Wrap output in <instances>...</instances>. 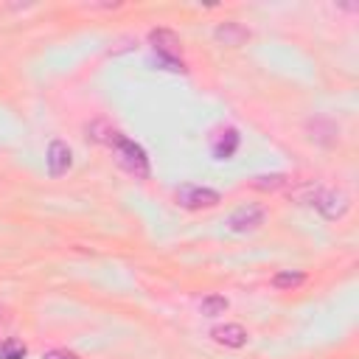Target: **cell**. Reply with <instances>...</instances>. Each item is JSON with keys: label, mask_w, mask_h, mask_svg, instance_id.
<instances>
[{"label": "cell", "mask_w": 359, "mask_h": 359, "mask_svg": "<svg viewBox=\"0 0 359 359\" xmlns=\"http://www.w3.org/2000/svg\"><path fill=\"white\" fill-rule=\"evenodd\" d=\"M300 202H309V205H314L317 210H320V216L323 219H328V222H334V219H342L345 213H348V208H351V199H348V194H342V191H337V188H323V185H306V188H300L297 194H294Z\"/></svg>", "instance_id": "obj_1"}, {"label": "cell", "mask_w": 359, "mask_h": 359, "mask_svg": "<svg viewBox=\"0 0 359 359\" xmlns=\"http://www.w3.org/2000/svg\"><path fill=\"white\" fill-rule=\"evenodd\" d=\"M104 146H109V149L115 151V160H118V165H121L123 171L135 174L137 180H146V177H149V157H146V151H143L140 143H135V140H129L123 132L112 129V135L107 137Z\"/></svg>", "instance_id": "obj_2"}, {"label": "cell", "mask_w": 359, "mask_h": 359, "mask_svg": "<svg viewBox=\"0 0 359 359\" xmlns=\"http://www.w3.org/2000/svg\"><path fill=\"white\" fill-rule=\"evenodd\" d=\"M149 45L154 50V65L165 70H185L182 65V42L171 28H151L149 31Z\"/></svg>", "instance_id": "obj_3"}, {"label": "cell", "mask_w": 359, "mask_h": 359, "mask_svg": "<svg viewBox=\"0 0 359 359\" xmlns=\"http://www.w3.org/2000/svg\"><path fill=\"white\" fill-rule=\"evenodd\" d=\"M177 202L185 208V210H202V208H213L222 202L219 191L208 188V185H194V182H185L177 188Z\"/></svg>", "instance_id": "obj_4"}, {"label": "cell", "mask_w": 359, "mask_h": 359, "mask_svg": "<svg viewBox=\"0 0 359 359\" xmlns=\"http://www.w3.org/2000/svg\"><path fill=\"white\" fill-rule=\"evenodd\" d=\"M264 222H266V210H264V205H255V202H244L227 216V227L233 233H252Z\"/></svg>", "instance_id": "obj_5"}, {"label": "cell", "mask_w": 359, "mask_h": 359, "mask_svg": "<svg viewBox=\"0 0 359 359\" xmlns=\"http://www.w3.org/2000/svg\"><path fill=\"white\" fill-rule=\"evenodd\" d=\"M73 165V151H70V146L65 143V140H50L48 143V151H45V168H48V177H62V174H67V168Z\"/></svg>", "instance_id": "obj_6"}, {"label": "cell", "mask_w": 359, "mask_h": 359, "mask_svg": "<svg viewBox=\"0 0 359 359\" xmlns=\"http://www.w3.org/2000/svg\"><path fill=\"white\" fill-rule=\"evenodd\" d=\"M238 143H241L238 129H233V126L216 129V132L210 135V154H213L216 160H230V157L238 151Z\"/></svg>", "instance_id": "obj_7"}, {"label": "cell", "mask_w": 359, "mask_h": 359, "mask_svg": "<svg viewBox=\"0 0 359 359\" xmlns=\"http://www.w3.org/2000/svg\"><path fill=\"white\" fill-rule=\"evenodd\" d=\"M210 337H213L219 345H224V348H244V345H247V339H250L247 328H244V325H238V323L216 325V328L210 331Z\"/></svg>", "instance_id": "obj_8"}, {"label": "cell", "mask_w": 359, "mask_h": 359, "mask_svg": "<svg viewBox=\"0 0 359 359\" xmlns=\"http://www.w3.org/2000/svg\"><path fill=\"white\" fill-rule=\"evenodd\" d=\"M306 132H309V137H311L314 143H320V146H334L337 137H339V126H337L334 121H328V118H311V121L306 123Z\"/></svg>", "instance_id": "obj_9"}, {"label": "cell", "mask_w": 359, "mask_h": 359, "mask_svg": "<svg viewBox=\"0 0 359 359\" xmlns=\"http://www.w3.org/2000/svg\"><path fill=\"white\" fill-rule=\"evenodd\" d=\"M213 39H216L219 45L236 48V45H244V42L250 39V31H247L241 22H233V20H227V22H219V25H216V31H213Z\"/></svg>", "instance_id": "obj_10"}, {"label": "cell", "mask_w": 359, "mask_h": 359, "mask_svg": "<svg viewBox=\"0 0 359 359\" xmlns=\"http://www.w3.org/2000/svg\"><path fill=\"white\" fill-rule=\"evenodd\" d=\"M300 283H306V272H300V269H280V272L272 275V286H275V289L292 292V289H297Z\"/></svg>", "instance_id": "obj_11"}, {"label": "cell", "mask_w": 359, "mask_h": 359, "mask_svg": "<svg viewBox=\"0 0 359 359\" xmlns=\"http://www.w3.org/2000/svg\"><path fill=\"white\" fill-rule=\"evenodd\" d=\"M227 297L224 294H208V297H202V303H199V314L202 317H222L224 311H227Z\"/></svg>", "instance_id": "obj_12"}, {"label": "cell", "mask_w": 359, "mask_h": 359, "mask_svg": "<svg viewBox=\"0 0 359 359\" xmlns=\"http://www.w3.org/2000/svg\"><path fill=\"white\" fill-rule=\"evenodd\" d=\"M286 185V174H261L252 180V188L258 191H278Z\"/></svg>", "instance_id": "obj_13"}, {"label": "cell", "mask_w": 359, "mask_h": 359, "mask_svg": "<svg viewBox=\"0 0 359 359\" xmlns=\"http://www.w3.org/2000/svg\"><path fill=\"white\" fill-rule=\"evenodd\" d=\"M28 348L20 342V339H6L0 345V359H25Z\"/></svg>", "instance_id": "obj_14"}, {"label": "cell", "mask_w": 359, "mask_h": 359, "mask_svg": "<svg viewBox=\"0 0 359 359\" xmlns=\"http://www.w3.org/2000/svg\"><path fill=\"white\" fill-rule=\"evenodd\" d=\"M42 359H79L73 351H67V348H53V351H48Z\"/></svg>", "instance_id": "obj_15"}]
</instances>
